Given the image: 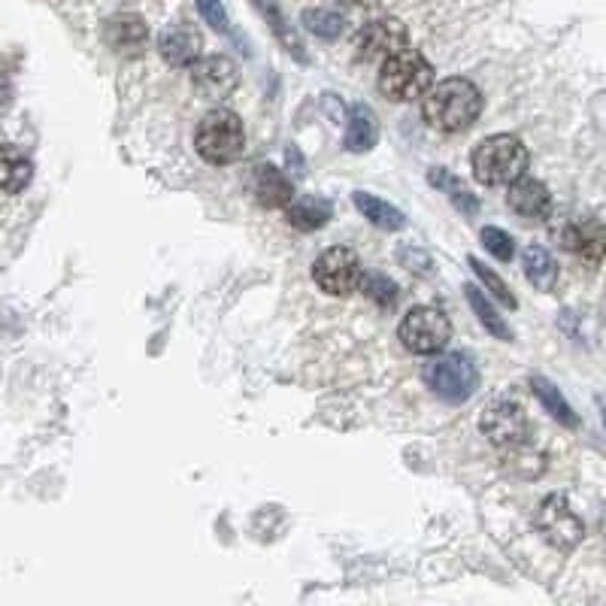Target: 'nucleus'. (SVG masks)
<instances>
[{"instance_id":"1","label":"nucleus","mask_w":606,"mask_h":606,"mask_svg":"<svg viewBox=\"0 0 606 606\" xmlns=\"http://www.w3.org/2000/svg\"><path fill=\"white\" fill-rule=\"evenodd\" d=\"M422 98L424 122L446 134L467 131L482 113V91L465 76H449L443 83L428 85Z\"/></svg>"},{"instance_id":"2","label":"nucleus","mask_w":606,"mask_h":606,"mask_svg":"<svg viewBox=\"0 0 606 606\" xmlns=\"http://www.w3.org/2000/svg\"><path fill=\"white\" fill-rule=\"evenodd\" d=\"M528 170V149L512 134H492L473 149V176L482 185H509Z\"/></svg>"},{"instance_id":"3","label":"nucleus","mask_w":606,"mask_h":606,"mask_svg":"<svg viewBox=\"0 0 606 606\" xmlns=\"http://www.w3.org/2000/svg\"><path fill=\"white\" fill-rule=\"evenodd\" d=\"M431 83H434V67L419 49L404 46L395 55L382 58L380 91L388 100L407 103V100L422 98Z\"/></svg>"},{"instance_id":"4","label":"nucleus","mask_w":606,"mask_h":606,"mask_svg":"<svg viewBox=\"0 0 606 606\" xmlns=\"http://www.w3.org/2000/svg\"><path fill=\"white\" fill-rule=\"evenodd\" d=\"M195 149L210 164H234L246 152V127L231 110H210L195 131Z\"/></svg>"},{"instance_id":"5","label":"nucleus","mask_w":606,"mask_h":606,"mask_svg":"<svg viewBox=\"0 0 606 606\" xmlns=\"http://www.w3.org/2000/svg\"><path fill=\"white\" fill-rule=\"evenodd\" d=\"M422 380L443 400L465 404L480 388V367L467 353H446L424 364Z\"/></svg>"},{"instance_id":"6","label":"nucleus","mask_w":606,"mask_h":606,"mask_svg":"<svg viewBox=\"0 0 606 606\" xmlns=\"http://www.w3.org/2000/svg\"><path fill=\"white\" fill-rule=\"evenodd\" d=\"M397 337L404 343V349L412 355H437L449 346L452 322L449 316L437 307H412L400 319Z\"/></svg>"},{"instance_id":"7","label":"nucleus","mask_w":606,"mask_h":606,"mask_svg":"<svg viewBox=\"0 0 606 606\" xmlns=\"http://www.w3.org/2000/svg\"><path fill=\"white\" fill-rule=\"evenodd\" d=\"M361 276H364L361 258L353 249H346V246L327 249L312 264V280H316V285L322 288L324 295L331 297H349L353 292H358Z\"/></svg>"},{"instance_id":"8","label":"nucleus","mask_w":606,"mask_h":606,"mask_svg":"<svg viewBox=\"0 0 606 606\" xmlns=\"http://www.w3.org/2000/svg\"><path fill=\"white\" fill-rule=\"evenodd\" d=\"M536 528L546 543H552L555 549H577L585 536V524L577 516V509L567 504L561 494H552L546 497L540 509H536Z\"/></svg>"},{"instance_id":"9","label":"nucleus","mask_w":606,"mask_h":606,"mask_svg":"<svg viewBox=\"0 0 606 606\" xmlns=\"http://www.w3.org/2000/svg\"><path fill=\"white\" fill-rule=\"evenodd\" d=\"M480 431L494 446L512 449V446H522L524 437H528V416L516 400L500 397V400H492L488 409L482 412Z\"/></svg>"},{"instance_id":"10","label":"nucleus","mask_w":606,"mask_h":606,"mask_svg":"<svg viewBox=\"0 0 606 606\" xmlns=\"http://www.w3.org/2000/svg\"><path fill=\"white\" fill-rule=\"evenodd\" d=\"M409 46V34L404 22L397 18H376L355 37V55L361 61H382V58L395 55L397 49Z\"/></svg>"},{"instance_id":"11","label":"nucleus","mask_w":606,"mask_h":606,"mask_svg":"<svg viewBox=\"0 0 606 606\" xmlns=\"http://www.w3.org/2000/svg\"><path fill=\"white\" fill-rule=\"evenodd\" d=\"M191 83L198 88L200 98L222 100L237 88L240 71H237V64L227 55L198 58V61L191 64Z\"/></svg>"},{"instance_id":"12","label":"nucleus","mask_w":606,"mask_h":606,"mask_svg":"<svg viewBox=\"0 0 606 606\" xmlns=\"http://www.w3.org/2000/svg\"><path fill=\"white\" fill-rule=\"evenodd\" d=\"M200 49H203V37H200L198 28L191 25H173V28L161 30L158 37V52L168 61L170 67H191L200 58Z\"/></svg>"},{"instance_id":"13","label":"nucleus","mask_w":606,"mask_h":606,"mask_svg":"<svg viewBox=\"0 0 606 606\" xmlns=\"http://www.w3.org/2000/svg\"><path fill=\"white\" fill-rule=\"evenodd\" d=\"M103 40L119 55H140L146 42H149V25L134 13L113 15L103 25Z\"/></svg>"},{"instance_id":"14","label":"nucleus","mask_w":606,"mask_h":606,"mask_svg":"<svg viewBox=\"0 0 606 606\" xmlns=\"http://www.w3.org/2000/svg\"><path fill=\"white\" fill-rule=\"evenodd\" d=\"M507 207L519 219H528V222H536V219H546L552 210V195L546 185L540 180H531V176H519L516 183H509V195H507Z\"/></svg>"},{"instance_id":"15","label":"nucleus","mask_w":606,"mask_h":606,"mask_svg":"<svg viewBox=\"0 0 606 606\" xmlns=\"http://www.w3.org/2000/svg\"><path fill=\"white\" fill-rule=\"evenodd\" d=\"M252 195L261 207H268V210H283L285 203L295 198V185H292V180H288L280 168L261 164V168H255Z\"/></svg>"},{"instance_id":"16","label":"nucleus","mask_w":606,"mask_h":606,"mask_svg":"<svg viewBox=\"0 0 606 606\" xmlns=\"http://www.w3.org/2000/svg\"><path fill=\"white\" fill-rule=\"evenodd\" d=\"M252 7L261 13V18L268 22L270 30H273V37L283 42L285 52L295 58V61H300V64H310L307 46H304V40L297 37V30L288 25V18H285L280 0H252Z\"/></svg>"},{"instance_id":"17","label":"nucleus","mask_w":606,"mask_h":606,"mask_svg":"<svg viewBox=\"0 0 606 606\" xmlns=\"http://www.w3.org/2000/svg\"><path fill=\"white\" fill-rule=\"evenodd\" d=\"M380 140V119L367 107V103H355L349 110V127H346V149L361 156L370 152Z\"/></svg>"},{"instance_id":"18","label":"nucleus","mask_w":606,"mask_h":606,"mask_svg":"<svg viewBox=\"0 0 606 606\" xmlns=\"http://www.w3.org/2000/svg\"><path fill=\"white\" fill-rule=\"evenodd\" d=\"M285 210V222L297 231H319V227L327 225V219L334 215V207L331 200L324 198H292L283 207Z\"/></svg>"},{"instance_id":"19","label":"nucleus","mask_w":606,"mask_h":606,"mask_svg":"<svg viewBox=\"0 0 606 606\" xmlns=\"http://www.w3.org/2000/svg\"><path fill=\"white\" fill-rule=\"evenodd\" d=\"M34 180V164L30 158L15 149V146H0V191L3 195H18L25 191Z\"/></svg>"},{"instance_id":"20","label":"nucleus","mask_w":606,"mask_h":606,"mask_svg":"<svg viewBox=\"0 0 606 606\" xmlns=\"http://www.w3.org/2000/svg\"><path fill=\"white\" fill-rule=\"evenodd\" d=\"M353 203L355 210L361 212L370 225L380 227V231H400V227H407L404 210H397L395 203L376 198V195H370V191H355Z\"/></svg>"},{"instance_id":"21","label":"nucleus","mask_w":606,"mask_h":606,"mask_svg":"<svg viewBox=\"0 0 606 606\" xmlns=\"http://www.w3.org/2000/svg\"><path fill=\"white\" fill-rule=\"evenodd\" d=\"M428 183L434 185L437 191H443L446 198L452 200V207L455 210H461L465 215H477L480 212V198L467 188L452 170H446V168H431L428 170Z\"/></svg>"},{"instance_id":"22","label":"nucleus","mask_w":606,"mask_h":606,"mask_svg":"<svg viewBox=\"0 0 606 606\" xmlns=\"http://www.w3.org/2000/svg\"><path fill=\"white\" fill-rule=\"evenodd\" d=\"M565 246L570 252H577L579 258H585L589 264H601L604 258V227L601 222H582V225H573L565 234Z\"/></svg>"},{"instance_id":"23","label":"nucleus","mask_w":606,"mask_h":606,"mask_svg":"<svg viewBox=\"0 0 606 606\" xmlns=\"http://www.w3.org/2000/svg\"><path fill=\"white\" fill-rule=\"evenodd\" d=\"M522 268H524V276H528V283L540 288V292H555V285H558V264H555V258H552L543 246H528L522 252Z\"/></svg>"},{"instance_id":"24","label":"nucleus","mask_w":606,"mask_h":606,"mask_svg":"<svg viewBox=\"0 0 606 606\" xmlns=\"http://www.w3.org/2000/svg\"><path fill=\"white\" fill-rule=\"evenodd\" d=\"M467 300H470V310L477 312V319L480 324L492 334L494 339H500V343H509L512 339V331H509V324L504 316H497V310L492 307V300L485 297L480 285H467Z\"/></svg>"},{"instance_id":"25","label":"nucleus","mask_w":606,"mask_h":606,"mask_svg":"<svg viewBox=\"0 0 606 606\" xmlns=\"http://www.w3.org/2000/svg\"><path fill=\"white\" fill-rule=\"evenodd\" d=\"M531 388H534V395L540 397V404L546 407V412H549L552 419H558V422L567 424V428H577L579 416L573 412V407L567 404V397L558 392L555 382H549L546 376H534V380H531Z\"/></svg>"},{"instance_id":"26","label":"nucleus","mask_w":606,"mask_h":606,"mask_svg":"<svg viewBox=\"0 0 606 606\" xmlns=\"http://www.w3.org/2000/svg\"><path fill=\"white\" fill-rule=\"evenodd\" d=\"M304 28L316 34L319 40H337L343 28H346V18L334 10H324V7H316V10H307L304 13Z\"/></svg>"},{"instance_id":"27","label":"nucleus","mask_w":606,"mask_h":606,"mask_svg":"<svg viewBox=\"0 0 606 606\" xmlns=\"http://www.w3.org/2000/svg\"><path fill=\"white\" fill-rule=\"evenodd\" d=\"M467 264H470V268H473V273L480 276V283L485 285V292H492V295L497 297L500 304H507L509 310H516V307H519V300H516V295L509 292V285L504 283V280H500V276H497L492 268H485V264H482L477 255H470V258H467Z\"/></svg>"},{"instance_id":"28","label":"nucleus","mask_w":606,"mask_h":606,"mask_svg":"<svg viewBox=\"0 0 606 606\" xmlns=\"http://www.w3.org/2000/svg\"><path fill=\"white\" fill-rule=\"evenodd\" d=\"M358 288H364V295L370 300H376L382 310H392L397 304V285L388 280V276H382V273H370V276H361V285Z\"/></svg>"},{"instance_id":"29","label":"nucleus","mask_w":606,"mask_h":606,"mask_svg":"<svg viewBox=\"0 0 606 606\" xmlns=\"http://www.w3.org/2000/svg\"><path fill=\"white\" fill-rule=\"evenodd\" d=\"M482 246H485L497 261H504V264H509V261L516 258V240L509 237L504 227H482Z\"/></svg>"},{"instance_id":"30","label":"nucleus","mask_w":606,"mask_h":606,"mask_svg":"<svg viewBox=\"0 0 606 606\" xmlns=\"http://www.w3.org/2000/svg\"><path fill=\"white\" fill-rule=\"evenodd\" d=\"M198 3V13L203 15V22L219 34H234L231 30V15H227L225 3L222 0H195Z\"/></svg>"},{"instance_id":"31","label":"nucleus","mask_w":606,"mask_h":606,"mask_svg":"<svg viewBox=\"0 0 606 606\" xmlns=\"http://www.w3.org/2000/svg\"><path fill=\"white\" fill-rule=\"evenodd\" d=\"M343 3H349V7H376L380 0H343Z\"/></svg>"}]
</instances>
